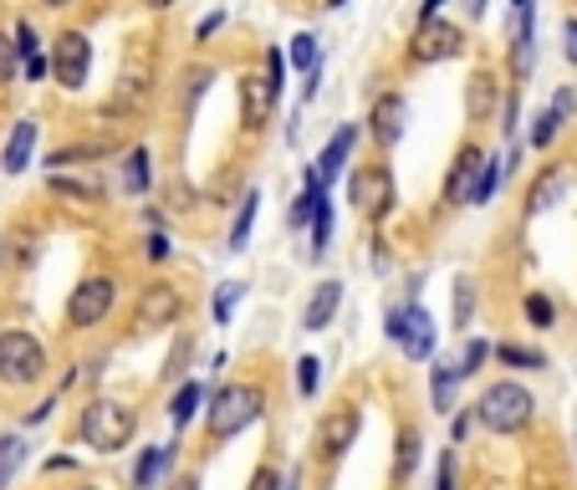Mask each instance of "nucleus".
<instances>
[{
	"mask_svg": "<svg viewBox=\"0 0 577 490\" xmlns=\"http://www.w3.org/2000/svg\"><path fill=\"white\" fill-rule=\"evenodd\" d=\"M144 246H148V261H169V255H174V240L163 236V230H154Z\"/></svg>",
	"mask_w": 577,
	"mask_h": 490,
	"instance_id": "obj_46",
	"label": "nucleus"
},
{
	"mask_svg": "<svg viewBox=\"0 0 577 490\" xmlns=\"http://www.w3.org/2000/svg\"><path fill=\"white\" fill-rule=\"evenodd\" d=\"M276 98H282V88H271V77L256 72L240 77V118H246V128H267L271 113H276Z\"/></svg>",
	"mask_w": 577,
	"mask_h": 490,
	"instance_id": "obj_13",
	"label": "nucleus"
},
{
	"mask_svg": "<svg viewBox=\"0 0 577 490\" xmlns=\"http://www.w3.org/2000/svg\"><path fill=\"white\" fill-rule=\"evenodd\" d=\"M440 5H444V0H425V5H419V21H434V15H440Z\"/></svg>",
	"mask_w": 577,
	"mask_h": 490,
	"instance_id": "obj_52",
	"label": "nucleus"
},
{
	"mask_svg": "<svg viewBox=\"0 0 577 490\" xmlns=\"http://www.w3.org/2000/svg\"><path fill=\"white\" fill-rule=\"evenodd\" d=\"M169 490H200V476H194V470H190V476H179Z\"/></svg>",
	"mask_w": 577,
	"mask_h": 490,
	"instance_id": "obj_53",
	"label": "nucleus"
},
{
	"mask_svg": "<svg viewBox=\"0 0 577 490\" xmlns=\"http://www.w3.org/2000/svg\"><path fill=\"white\" fill-rule=\"evenodd\" d=\"M77 434L98 455H118L138 434V409H128L123 399H88L82 403V419H77Z\"/></svg>",
	"mask_w": 577,
	"mask_h": 490,
	"instance_id": "obj_2",
	"label": "nucleus"
},
{
	"mask_svg": "<svg viewBox=\"0 0 577 490\" xmlns=\"http://www.w3.org/2000/svg\"><path fill=\"white\" fill-rule=\"evenodd\" d=\"M358 430H363V414H358V409H332V414L317 424L312 460H317V465H338L342 455L358 445Z\"/></svg>",
	"mask_w": 577,
	"mask_h": 490,
	"instance_id": "obj_10",
	"label": "nucleus"
},
{
	"mask_svg": "<svg viewBox=\"0 0 577 490\" xmlns=\"http://www.w3.org/2000/svg\"><path fill=\"white\" fill-rule=\"evenodd\" d=\"M465 52V31L455 26V21H419L415 26V42H409V61L415 67H434V61H450Z\"/></svg>",
	"mask_w": 577,
	"mask_h": 490,
	"instance_id": "obj_9",
	"label": "nucleus"
},
{
	"mask_svg": "<svg viewBox=\"0 0 577 490\" xmlns=\"http://www.w3.org/2000/svg\"><path fill=\"white\" fill-rule=\"evenodd\" d=\"M26 440L21 434H0V490H11L15 476H21V465H26Z\"/></svg>",
	"mask_w": 577,
	"mask_h": 490,
	"instance_id": "obj_24",
	"label": "nucleus"
},
{
	"mask_svg": "<svg viewBox=\"0 0 577 490\" xmlns=\"http://www.w3.org/2000/svg\"><path fill=\"white\" fill-rule=\"evenodd\" d=\"M282 490H302V470H292V476L282 480Z\"/></svg>",
	"mask_w": 577,
	"mask_h": 490,
	"instance_id": "obj_55",
	"label": "nucleus"
},
{
	"mask_svg": "<svg viewBox=\"0 0 577 490\" xmlns=\"http://www.w3.org/2000/svg\"><path fill=\"white\" fill-rule=\"evenodd\" d=\"M557 128H563V123L552 118V107H547V113H536V123H532V149H552Z\"/></svg>",
	"mask_w": 577,
	"mask_h": 490,
	"instance_id": "obj_37",
	"label": "nucleus"
},
{
	"mask_svg": "<svg viewBox=\"0 0 577 490\" xmlns=\"http://www.w3.org/2000/svg\"><path fill=\"white\" fill-rule=\"evenodd\" d=\"M256 209H261V194H246L240 200V209H236V225H230V251H246V240H251V225H256Z\"/></svg>",
	"mask_w": 577,
	"mask_h": 490,
	"instance_id": "obj_27",
	"label": "nucleus"
},
{
	"mask_svg": "<svg viewBox=\"0 0 577 490\" xmlns=\"http://www.w3.org/2000/svg\"><path fill=\"white\" fill-rule=\"evenodd\" d=\"M450 317H455V327H471V317H475V282H471V276H455V292H450Z\"/></svg>",
	"mask_w": 577,
	"mask_h": 490,
	"instance_id": "obj_31",
	"label": "nucleus"
},
{
	"mask_svg": "<svg viewBox=\"0 0 577 490\" xmlns=\"http://www.w3.org/2000/svg\"><path fill=\"white\" fill-rule=\"evenodd\" d=\"M267 77H271V88H286V57H282V46H267Z\"/></svg>",
	"mask_w": 577,
	"mask_h": 490,
	"instance_id": "obj_44",
	"label": "nucleus"
},
{
	"mask_svg": "<svg viewBox=\"0 0 577 490\" xmlns=\"http://www.w3.org/2000/svg\"><path fill=\"white\" fill-rule=\"evenodd\" d=\"M282 480H286V476H282V470H276V465L267 460V465H256V476H251V490H282Z\"/></svg>",
	"mask_w": 577,
	"mask_h": 490,
	"instance_id": "obj_42",
	"label": "nucleus"
},
{
	"mask_svg": "<svg viewBox=\"0 0 577 490\" xmlns=\"http://www.w3.org/2000/svg\"><path fill=\"white\" fill-rule=\"evenodd\" d=\"M327 246H332V200H317V209H312V255H327Z\"/></svg>",
	"mask_w": 577,
	"mask_h": 490,
	"instance_id": "obj_29",
	"label": "nucleus"
},
{
	"mask_svg": "<svg viewBox=\"0 0 577 490\" xmlns=\"http://www.w3.org/2000/svg\"><path fill=\"white\" fill-rule=\"evenodd\" d=\"M15 61H21V57H15V42L0 31V82H11V77H15Z\"/></svg>",
	"mask_w": 577,
	"mask_h": 490,
	"instance_id": "obj_45",
	"label": "nucleus"
},
{
	"mask_svg": "<svg viewBox=\"0 0 577 490\" xmlns=\"http://www.w3.org/2000/svg\"><path fill=\"white\" fill-rule=\"evenodd\" d=\"M184 317V297H179V286L169 282H148L138 292V307H134V322L144 332H159V327H174Z\"/></svg>",
	"mask_w": 577,
	"mask_h": 490,
	"instance_id": "obj_11",
	"label": "nucleus"
},
{
	"mask_svg": "<svg viewBox=\"0 0 577 490\" xmlns=\"http://www.w3.org/2000/svg\"><path fill=\"white\" fill-rule=\"evenodd\" d=\"M465 15H471V21H480V15H486V0H465Z\"/></svg>",
	"mask_w": 577,
	"mask_h": 490,
	"instance_id": "obj_54",
	"label": "nucleus"
},
{
	"mask_svg": "<svg viewBox=\"0 0 577 490\" xmlns=\"http://www.w3.org/2000/svg\"><path fill=\"white\" fill-rule=\"evenodd\" d=\"M323 5H327V11H338V5H348V0H323Z\"/></svg>",
	"mask_w": 577,
	"mask_h": 490,
	"instance_id": "obj_58",
	"label": "nucleus"
},
{
	"mask_svg": "<svg viewBox=\"0 0 577 490\" xmlns=\"http://www.w3.org/2000/svg\"><path fill=\"white\" fill-rule=\"evenodd\" d=\"M46 378V347L21 327H0V384L31 388Z\"/></svg>",
	"mask_w": 577,
	"mask_h": 490,
	"instance_id": "obj_4",
	"label": "nucleus"
},
{
	"mask_svg": "<svg viewBox=\"0 0 577 490\" xmlns=\"http://www.w3.org/2000/svg\"><path fill=\"white\" fill-rule=\"evenodd\" d=\"M174 455H179V445H148L144 455H138V465H134V490H154L169 470H174Z\"/></svg>",
	"mask_w": 577,
	"mask_h": 490,
	"instance_id": "obj_19",
	"label": "nucleus"
},
{
	"mask_svg": "<svg viewBox=\"0 0 577 490\" xmlns=\"http://www.w3.org/2000/svg\"><path fill=\"white\" fill-rule=\"evenodd\" d=\"M348 205H353L363 220L384 225L388 215H394V205H399L394 174H388L384 163H363V169H353V179H348Z\"/></svg>",
	"mask_w": 577,
	"mask_h": 490,
	"instance_id": "obj_5",
	"label": "nucleus"
},
{
	"mask_svg": "<svg viewBox=\"0 0 577 490\" xmlns=\"http://www.w3.org/2000/svg\"><path fill=\"white\" fill-rule=\"evenodd\" d=\"M536 61V15L532 5H521V11H511V72L527 77Z\"/></svg>",
	"mask_w": 577,
	"mask_h": 490,
	"instance_id": "obj_14",
	"label": "nucleus"
},
{
	"mask_svg": "<svg viewBox=\"0 0 577 490\" xmlns=\"http://www.w3.org/2000/svg\"><path fill=\"white\" fill-rule=\"evenodd\" d=\"M103 153H113V144H72V149H57L46 163H88V159H103Z\"/></svg>",
	"mask_w": 577,
	"mask_h": 490,
	"instance_id": "obj_35",
	"label": "nucleus"
},
{
	"mask_svg": "<svg viewBox=\"0 0 577 490\" xmlns=\"http://www.w3.org/2000/svg\"><path fill=\"white\" fill-rule=\"evenodd\" d=\"M501 190V159H480V174H475L465 205H490V194Z\"/></svg>",
	"mask_w": 577,
	"mask_h": 490,
	"instance_id": "obj_26",
	"label": "nucleus"
},
{
	"mask_svg": "<svg viewBox=\"0 0 577 490\" xmlns=\"http://www.w3.org/2000/svg\"><path fill=\"white\" fill-rule=\"evenodd\" d=\"M240 297H246V282H225L220 292H215V327H230V317H236Z\"/></svg>",
	"mask_w": 577,
	"mask_h": 490,
	"instance_id": "obj_33",
	"label": "nucleus"
},
{
	"mask_svg": "<svg viewBox=\"0 0 577 490\" xmlns=\"http://www.w3.org/2000/svg\"><path fill=\"white\" fill-rule=\"evenodd\" d=\"M404 123H409V103H404V92H378L373 98V113H369V134L378 149H394L404 138Z\"/></svg>",
	"mask_w": 577,
	"mask_h": 490,
	"instance_id": "obj_12",
	"label": "nucleus"
},
{
	"mask_svg": "<svg viewBox=\"0 0 577 490\" xmlns=\"http://www.w3.org/2000/svg\"><path fill=\"white\" fill-rule=\"evenodd\" d=\"M475 419H480L490 434H521L536 419V399L521 384L501 378V384H490L486 394H480V403H475Z\"/></svg>",
	"mask_w": 577,
	"mask_h": 490,
	"instance_id": "obj_3",
	"label": "nucleus"
},
{
	"mask_svg": "<svg viewBox=\"0 0 577 490\" xmlns=\"http://www.w3.org/2000/svg\"><path fill=\"white\" fill-rule=\"evenodd\" d=\"M292 67H296V72H312V67H323V52H317V36H312V31L292 36Z\"/></svg>",
	"mask_w": 577,
	"mask_h": 490,
	"instance_id": "obj_34",
	"label": "nucleus"
},
{
	"mask_svg": "<svg viewBox=\"0 0 577 490\" xmlns=\"http://www.w3.org/2000/svg\"><path fill=\"white\" fill-rule=\"evenodd\" d=\"M113 301H118V282H113V276H82V282L72 286V297H67V327H72V332H88V327L108 322Z\"/></svg>",
	"mask_w": 577,
	"mask_h": 490,
	"instance_id": "obj_6",
	"label": "nucleus"
},
{
	"mask_svg": "<svg viewBox=\"0 0 577 490\" xmlns=\"http://www.w3.org/2000/svg\"><path fill=\"white\" fill-rule=\"evenodd\" d=\"M31 149H36V123L21 118L11 128V138H5V149H0V174H26Z\"/></svg>",
	"mask_w": 577,
	"mask_h": 490,
	"instance_id": "obj_18",
	"label": "nucleus"
},
{
	"mask_svg": "<svg viewBox=\"0 0 577 490\" xmlns=\"http://www.w3.org/2000/svg\"><path fill=\"white\" fill-rule=\"evenodd\" d=\"M496 103H501V92H496V77H490V72H475L471 88H465V113H471V123H486L490 113H496Z\"/></svg>",
	"mask_w": 577,
	"mask_h": 490,
	"instance_id": "obj_21",
	"label": "nucleus"
},
{
	"mask_svg": "<svg viewBox=\"0 0 577 490\" xmlns=\"http://www.w3.org/2000/svg\"><path fill=\"white\" fill-rule=\"evenodd\" d=\"M573 113H577V92H573V88H563L557 98H552V118H557V123L567 128V123H573Z\"/></svg>",
	"mask_w": 577,
	"mask_h": 490,
	"instance_id": "obj_41",
	"label": "nucleus"
},
{
	"mask_svg": "<svg viewBox=\"0 0 577 490\" xmlns=\"http://www.w3.org/2000/svg\"><path fill=\"white\" fill-rule=\"evenodd\" d=\"M144 5H154V11H163V5H174V0H144Z\"/></svg>",
	"mask_w": 577,
	"mask_h": 490,
	"instance_id": "obj_56",
	"label": "nucleus"
},
{
	"mask_svg": "<svg viewBox=\"0 0 577 490\" xmlns=\"http://www.w3.org/2000/svg\"><path fill=\"white\" fill-rule=\"evenodd\" d=\"M490 357V342H480L475 338L471 347H465V357H460V378H471V373H480V363Z\"/></svg>",
	"mask_w": 577,
	"mask_h": 490,
	"instance_id": "obj_40",
	"label": "nucleus"
},
{
	"mask_svg": "<svg viewBox=\"0 0 577 490\" xmlns=\"http://www.w3.org/2000/svg\"><path fill=\"white\" fill-rule=\"evenodd\" d=\"M46 72H52V61H46L42 52H36V57H26V82H42Z\"/></svg>",
	"mask_w": 577,
	"mask_h": 490,
	"instance_id": "obj_48",
	"label": "nucleus"
},
{
	"mask_svg": "<svg viewBox=\"0 0 577 490\" xmlns=\"http://www.w3.org/2000/svg\"><path fill=\"white\" fill-rule=\"evenodd\" d=\"M261 414H267V388L261 384H220L210 394V409H205V440L210 445H225L240 430H251Z\"/></svg>",
	"mask_w": 577,
	"mask_h": 490,
	"instance_id": "obj_1",
	"label": "nucleus"
},
{
	"mask_svg": "<svg viewBox=\"0 0 577 490\" xmlns=\"http://www.w3.org/2000/svg\"><path fill=\"white\" fill-rule=\"evenodd\" d=\"M317 378H323V363H317V357H296V388H302V394H317Z\"/></svg>",
	"mask_w": 577,
	"mask_h": 490,
	"instance_id": "obj_38",
	"label": "nucleus"
},
{
	"mask_svg": "<svg viewBox=\"0 0 577 490\" xmlns=\"http://www.w3.org/2000/svg\"><path fill=\"white\" fill-rule=\"evenodd\" d=\"M471 424H475V409H471V414H455V424H450V445H455V440H465V434H471Z\"/></svg>",
	"mask_w": 577,
	"mask_h": 490,
	"instance_id": "obj_50",
	"label": "nucleus"
},
{
	"mask_svg": "<svg viewBox=\"0 0 577 490\" xmlns=\"http://www.w3.org/2000/svg\"><path fill=\"white\" fill-rule=\"evenodd\" d=\"M52 77H57V88L67 92H82L88 88V72H92V42L88 31H61L57 42H52Z\"/></svg>",
	"mask_w": 577,
	"mask_h": 490,
	"instance_id": "obj_7",
	"label": "nucleus"
},
{
	"mask_svg": "<svg viewBox=\"0 0 577 490\" xmlns=\"http://www.w3.org/2000/svg\"><path fill=\"white\" fill-rule=\"evenodd\" d=\"M563 52H567V61L577 67V21H567V26H563Z\"/></svg>",
	"mask_w": 577,
	"mask_h": 490,
	"instance_id": "obj_51",
	"label": "nucleus"
},
{
	"mask_svg": "<svg viewBox=\"0 0 577 490\" xmlns=\"http://www.w3.org/2000/svg\"><path fill=\"white\" fill-rule=\"evenodd\" d=\"M42 5H52V11H61V5H72V0H42Z\"/></svg>",
	"mask_w": 577,
	"mask_h": 490,
	"instance_id": "obj_57",
	"label": "nucleus"
},
{
	"mask_svg": "<svg viewBox=\"0 0 577 490\" xmlns=\"http://www.w3.org/2000/svg\"><path fill=\"white\" fill-rule=\"evenodd\" d=\"M46 190L61 194V200H88V205H98V200H103L98 179H61V174H52V179H46Z\"/></svg>",
	"mask_w": 577,
	"mask_h": 490,
	"instance_id": "obj_28",
	"label": "nucleus"
},
{
	"mask_svg": "<svg viewBox=\"0 0 577 490\" xmlns=\"http://www.w3.org/2000/svg\"><path fill=\"white\" fill-rule=\"evenodd\" d=\"M455 394H460V368H455V363H434V368H430L434 414H455Z\"/></svg>",
	"mask_w": 577,
	"mask_h": 490,
	"instance_id": "obj_22",
	"label": "nucleus"
},
{
	"mask_svg": "<svg viewBox=\"0 0 577 490\" xmlns=\"http://www.w3.org/2000/svg\"><path fill=\"white\" fill-rule=\"evenodd\" d=\"M419 449H425V434L404 430L399 434V449H394V486H409V476L419 470Z\"/></svg>",
	"mask_w": 577,
	"mask_h": 490,
	"instance_id": "obj_23",
	"label": "nucleus"
},
{
	"mask_svg": "<svg viewBox=\"0 0 577 490\" xmlns=\"http://www.w3.org/2000/svg\"><path fill=\"white\" fill-rule=\"evenodd\" d=\"M567 184H573V179H567V169H563V163H552V169H542V174L532 179V190H527V215H547V209H552V205H557V200L567 194Z\"/></svg>",
	"mask_w": 577,
	"mask_h": 490,
	"instance_id": "obj_17",
	"label": "nucleus"
},
{
	"mask_svg": "<svg viewBox=\"0 0 577 490\" xmlns=\"http://www.w3.org/2000/svg\"><path fill=\"white\" fill-rule=\"evenodd\" d=\"M521 5H532V0H511V11H521Z\"/></svg>",
	"mask_w": 577,
	"mask_h": 490,
	"instance_id": "obj_59",
	"label": "nucleus"
},
{
	"mask_svg": "<svg viewBox=\"0 0 577 490\" xmlns=\"http://www.w3.org/2000/svg\"><path fill=\"white\" fill-rule=\"evenodd\" d=\"M338 312H342V282H317L312 286L307 312H302V327H307V332H327Z\"/></svg>",
	"mask_w": 577,
	"mask_h": 490,
	"instance_id": "obj_16",
	"label": "nucleus"
},
{
	"mask_svg": "<svg viewBox=\"0 0 577 490\" xmlns=\"http://www.w3.org/2000/svg\"><path fill=\"white\" fill-rule=\"evenodd\" d=\"M353 144H358V128H338V134L327 138V149L317 153V169H312V174L323 179V184H332V179L348 169V153H353Z\"/></svg>",
	"mask_w": 577,
	"mask_h": 490,
	"instance_id": "obj_20",
	"label": "nucleus"
},
{
	"mask_svg": "<svg viewBox=\"0 0 577 490\" xmlns=\"http://www.w3.org/2000/svg\"><path fill=\"white\" fill-rule=\"evenodd\" d=\"M388 342H399L404 347V357L409 363H425V357L434 353V322H430V312L419 307L415 297H409V307H399V312H388Z\"/></svg>",
	"mask_w": 577,
	"mask_h": 490,
	"instance_id": "obj_8",
	"label": "nucleus"
},
{
	"mask_svg": "<svg viewBox=\"0 0 577 490\" xmlns=\"http://www.w3.org/2000/svg\"><path fill=\"white\" fill-rule=\"evenodd\" d=\"M521 312H527V322H532V327H552V322H557V307H552V297H542V292H532V297L521 301Z\"/></svg>",
	"mask_w": 577,
	"mask_h": 490,
	"instance_id": "obj_36",
	"label": "nucleus"
},
{
	"mask_svg": "<svg viewBox=\"0 0 577 490\" xmlns=\"http://www.w3.org/2000/svg\"><path fill=\"white\" fill-rule=\"evenodd\" d=\"M490 353L501 357L506 368H547V357L536 353V347H521V342H496Z\"/></svg>",
	"mask_w": 577,
	"mask_h": 490,
	"instance_id": "obj_30",
	"label": "nucleus"
},
{
	"mask_svg": "<svg viewBox=\"0 0 577 490\" xmlns=\"http://www.w3.org/2000/svg\"><path fill=\"white\" fill-rule=\"evenodd\" d=\"M123 190L128 194L148 190V149H128V159H123Z\"/></svg>",
	"mask_w": 577,
	"mask_h": 490,
	"instance_id": "obj_32",
	"label": "nucleus"
},
{
	"mask_svg": "<svg viewBox=\"0 0 577 490\" xmlns=\"http://www.w3.org/2000/svg\"><path fill=\"white\" fill-rule=\"evenodd\" d=\"M52 409H57V399H42L36 409H26V424H46V419H52Z\"/></svg>",
	"mask_w": 577,
	"mask_h": 490,
	"instance_id": "obj_49",
	"label": "nucleus"
},
{
	"mask_svg": "<svg viewBox=\"0 0 577 490\" xmlns=\"http://www.w3.org/2000/svg\"><path fill=\"white\" fill-rule=\"evenodd\" d=\"M11 42H15V57H21V61H26V57H36V52H42V42H36V31H31V21H15Z\"/></svg>",
	"mask_w": 577,
	"mask_h": 490,
	"instance_id": "obj_39",
	"label": "nucleus"
},
{
	"mask_svg": "<svg viewBox=\"0 0 577 490\" xmlns=\"http://www.w3.org/2000/svg\"><path fill=\"white\" fill-rule=\"evenodd\" d=\"M220 26H225V15H220V11H210L205 21L194 26V36H200V42H210V36H215V31H220Z\"/></svg>",
	"mask_w": 577,
	"mask_h": 490,
	"instance_id": "obj_47",
	"label": "nucleus"
},
{
	"mask_svg": "<svg viewBox=\"0 0 577 490\" xmlns=\"http://www.w3.org/2000/svg\"><path fill=\"white\" fill-rule=\"evenodd\" d=\"M480 144H460V153H455V163H450V174H444V205H460L465 194H471V184H475V174H480Z\"/></svg>",
	"mask_w": 577,
	"mask_h": 490,
	"instance_id": "obj_15",
	"label": "nucleus"
},
{
	"mask_svg": "<svg viewBox=\"0 0 577 490\" xmlns=\"http://www.w3.org/2000/svg\"><path fill=\"white\" fill-rule=\"evenodd\" d=\"M434 490H455V445L440 455V470H434Z\"/></svg>",
	"mask_w": 577,
	"mask_h": 490,
	"instance_id": "obj_43",
	"label": "nucleus"
},
{
	"mask_svg": "<svg viewBox=\"0 0 577 490\" xmlns=\"http://www.w3.org/2000/svg\"><path fill=\"white\" fill-rule=\"evenodd\" d=\"M200 403H205V384H179V394H174V403H169V419H174V430H184L194 414H200Z\"/></svg>",
	"mask_w": 577,
	"mask_h": 490,
	"instance_id": "obj_25",
	"label": "nucleus"
}]
</instances>
